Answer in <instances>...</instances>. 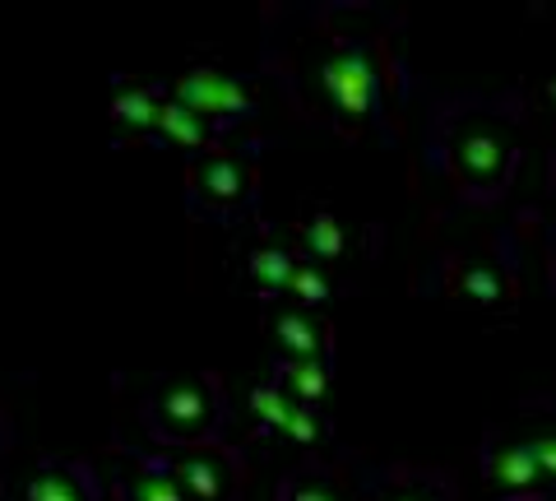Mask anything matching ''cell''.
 I'll return each mask as SVG.
<instances>
[{
    "label": "cell",
    "mask_w": 556,
    "mask_h": 501,
    "mask_svg": "<svg viewBox=\"0 0 556 501\" xmlns=\"http://www.w3.org/2000/svg\"><path fill=\"white\" fill-rule=\"evenodd\" d=\"M163 108H167V102L153 89H121L112 98V121L121 130H130V135H159Z\"/></svg>",
    "instance_id": "cell-9"
},
{
    "label": "cell",
    "mask_w": 556,
    "mask_h": 501,
    "mask_svg": "<svg viewBox=\"0 0 556 501\" xmlns=\"http://www.w3.org/2000/svg\"><path fill=\"white\" fill-rule=\"evenodd\" d=\"M292 298H298V302H306V306H316V302H325L329 298V284H325V274L316 270V265H311V261H302L298 265V274H292Z\"/></svg>",
    "instance_id": "cell-17"
},
{
    "label": "cell",
    "mask_w": 556,
    "mask_h": 501,
    "mask_svg": "<svg viewBox=\"0 0 556 501\" xmlns=\"http://www.w3.org/2000/svg\"><path fill=\"white\" fill-rule=\"evenodd\" d=\"M24 501H102V488H98V474L89 464H47L42 474H33Z\"/></svg>",
    "instance_id": "cell-7"
},
{
    "label": "cell",
    "mask_w": 556,
    "mask_h": 501,
    "mask_svg": "<svg viewBox=\"0 0 556 501\" xmlns=\"http://www.w3.org/2000/svg\"><path fill=\"white\" fill-rule=\"evenodd\" d=\"M274 381L283 386L298 404L316 409L325 400V390H329V367H325V358H288L283 367L274 372Z\"/></svg>",
    "instance_id": "cell-10"
},
{
    "label": "cell",
    "mask_w": 556,
    "mask_h": 501,
    "mask_svg": "<svg viewBox=\"0 0 556 501\" xmlns=\"http://www.w3.org/2000/svg\"><path fill=\"white\" fill-rule=\"evenodd\" d=\"M298 265L302 261L288 247L265 241V247H251L247 251V284H251V292H265V298H274V292H288L292 288V274H298Z\"/></svg>",
    "instance_id": "cell-8"
},
{
    "label": "cell",
    "mask_w": 556,
    "mask_h": 501,
    "mask_svg": "<svg viewBox=\"0 0 556 501\" xmlns=\"http://www.w3.org/2000/svg\"><path fill=\"white\" fill-rule=\"evenodd\" d=\"M177 102L195 112L200 121H208V126H232V121H241L255 108L247 84L232 79V75H218V71H195L190 79H181Z\"/></svg>",
    "instance_id": "cell-5"
},
{
    "label": "cell",
    "mask_w": 556,
    "mask_h": 501,
    "mask_svg": "<svg viewBox=\"0 0 556 501\" xmlns=\"http://www.w3.org/2000/svg\"><path fill=\"white\" fill-rule=\"evenodd\" d=\"M399 501H417V497H399Z\"/></svg>",
    "instance_id": "cell-21"
},
{
    "label": "cell",
    "mask_w": 556,
    "mask_h": 501,
    "mask_svg": "<svg viewBox=\"0 0 556 501\" xmlns=\"http://www.w3.org/2000/svg\"><path fill=\"white\" fill-rule=\"evenodd\" d=\"M255 200V177L237 153H214L190 172V204L200 218H232Z\"/></svg>",
    "instance_id": "cell-4"
},
{
    "label": "cell",
    "mask_w": 556,
    "mask_h": 501,
    "mask_svg": "<svg viewBox=\"0 0 556 501\" xmlns=\"http://www.w3.org/2000/svg\"><path fill=\"white\" fill-rule=\"evenodd\" d=\"M320 93L339 116H371L380 108V75L362 47H339L320 65Z\"/></svg>",
    "instance_id": "cell-2"
},
{
    "label": "cell",
    "mask_w": 556,
    "mask_h": 501,
    "mask_svg": "<svg viewBox=\"0 0 556 501\" xmlns=\"http://www.w3.org/2000/svg\"><path fill=\"white\" fill-rule=\"evenodd\" d=\"M538 460H533V446H506L496 460H492V478L501 488H533L538 483Z\"/></svg>",
    "instance_id": "cell-15"
},
{
    "label": "cell",
    "mask_w": 556,
    "mask_h": 501,
    "mask_svg": "<svg viewBox=\"0 0 556 501\" xmlns=\"http://www.w3.org/2000/svg\"><path fill=\"white\" fill-rule=\"evenodd\" d=\"M302 247L311 251V265H329V261H339L343 255V228H339V218H329V214H316L302 228Z\"/></svg>",
    "instance_id": "cell-16"
},
{
    "label": "cell",
    "mask_w": 556,
    "mask_h": 501,
    "mask_svg": "<svg viewBox=\"0 0 556 501\" xmlns=\"http://www.w3.org/2000/svg\"><path fill=\"white\" fill-rule=\"evenodd\" d=\"M302 409H306V404L292 400V394L278 386V381H265V386L251 390V413H255V423L269 427V431H278V437H292V427H298Z\"/></svg>",
    "instance_id": "cell-12"
},
{
    "label": "cell",
    "mask_w": 556,
    "mask_h": 501,
    "mask_svg": "<svg viewBox=\"0 0 556 501\" xmlns=\"http://www.w3.org/2000/svg\"><path fill=\"white\" fill-rule=\"evenodd\" d=\"M223 390L214 376L204 372H186V376H167L149 390L144 404V423L159 437L163 451H177V446H204V441H223Z\"/></svg>",
    "instance_id": "cell-1"
},
{
    "label": "cell",
    "mask_w": 556,
    "mask_h": 501,
    "mask_svg": "<svg viewBox=\"0 0 556 501\" xmlns=\"http://www.w3.org/2000/svg\"><path fill=\"white\" fill-rule=\"evenodd\" d=\"M533 460H538V469L556 478V437H538L533 441Z\"/></svg>",
    "instance_id": "cell-20"
},
{
    "label": "cell",
    "mask_w": 556,
    "mask_h": 501,
    "mask_svg": "<svg viewBox=\"0 0 556 501\" xmlns=\"http://www.w3.org/2000/svg\"><path fill=\"white\" fill-rule=\"evenodd\" d=\"M464 292L468 298H478V302H496L501 298V279L496 274H486V270H468L464 274Z\"/></svg>",
    "instance_id": "cell-19"
},
{
    "label": "cell",
    "mask_w": 556,
    "mask_h": 501,
    "mask_svg": "<svg viewBox=\"0 0 556 501\" xmlns=\"http://www.w3.org/2000/svg\"><path fill=\"white\" fill-rule=\"evenodd\" d=\"M459 172L464 181H501V172H506V149H501L496 135L486 130H473L459 140Z\"/></svg>",
    "instance_id": "cell-11"
},
{
    "label": "cell",
    "mask_w": 556,
    "mask_h": 501,
    "mask_svg": "<svg viewBox=\"0 0 556 501\" xmlns=\"http://www.w3.org/2000/svg\"><path fill=\"white\" fill-rule=\"evenodd\" d=\"M278 501H339V492L329 488V483H320V478L298 474V478H288L283 488H278Z\"/></svg>",
    "instance_id": "cell-18"
},
{
    "label": "cell",
    "mask_w": 556,
    "mask_h": 501,
    "mask_svg": "<svg viewBox=\"0 0 556 501\" xmlns=\"http://www.w3.org/2000/svg\"><path fill=\"white\" fill-rule=\"evenodd\" d=\"M274 335H278V343H283L288 358H325V339L316 330V321L302 316V311H288V316H278Z\"/></svg>",
    "instance_id": "cell-13"
},
{
    "label": "cell",
    "mask_w": 556,
    "mask_h": 501,
    "mask_svg": "<svg viewBox=\"0 0 556 501\" xmlns=\"http://www.w3.org/2000/svg\"><path fill=\"white\" fill-rule=\"evenodd\" d=\"M208 121H200L190 108H181L177 98L163 108V126H159V140H167V145H181V149H195V145H204L208 140Z\"/></svg>",
    "instance_id": "cell-14"
},
{
    "label": "cell",
    "mask_w": 556,
    "mask_h": 501,
    "mask_svg": "<svg viewBox=\"0 0 556 501\" xmlns=\"http://www.w3.org/2000/svg\"><path fill=\"white\" fill-rule=\"evenodd\" d=\"M167 460H172V469H177L190 501H232L237 497L241 460L232 446H223V441L177 446V451H167Z\"/></svg>",
    "instance_id": "cell-3"
},
{
    "label": "cell",
    "mask_w": 556,
    "mask_h": 501,
    "mask_svg": "<svg viewBox=\"0 0 556 501\" xmlns=\"http://www.w3.org/2000/svg\"><path fill=\"white\" fill-rule=\"evenodd\" d=\"M121 501H190L177 469H172L167 451L130 455L121 469Z\"/></svg>",
    "instance_id": "cell-6"
}]
</instances>
